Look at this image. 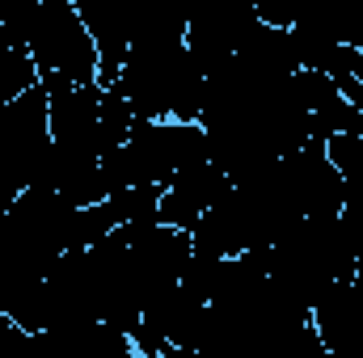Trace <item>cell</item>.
<instances>
[{"label":"cell","mask_w":363,"mask_h":358,"mask_svg":"<svg viewBox=\"0 0 363 358\" xmlns=\"http://www.w3.org/2000/svg\"><path fill=\"white\" fill-rule=\"evenodd\" d=\"M325 156L338 169V178L347 190H363V135H334L325 139Z\"/></svg>","instance_id":"cell-9"},{"label":"cell","mask_w":363,"mask_h":358,"mask_svg":"<svg viewBox=\"0 0 363 358\" xmlns=\"http://www.w3.org/2000/svg\"><path fill=\"white\" fill-rule=\"evenodd\" d=\"M0 25L26 42L47 93L97 85V47L72 0H30L0 13Z\"/></svg>","instance_id":"cell-1"},{"label":"cell","mask_w":363,"mask_h":358,"mask_svg":"<svg viewBox=\"0 0 363 358\" xmlns=\"http://www.w3.org/2000/svg\"><path fill=\"white\" fill-rule=\"evenodd\" d=\"M233 190V181L224 178L211 161L207 165H199V169H190V173H182L165 194H161V207H157V224H165V228H178V232H194V224L224 198Z\"/></svg>","instance_id":"cell-5"},{"label":"cell","mask_w":363,"mask_h":358,"mask_svg":"<svg viewBox=\"0 0 363 358\" xmlns=\"http://www.w3.org/2000/svg\"><path fill=\"white\" fill-rule=\"evenodd\" d=\"M351 135H363V110H359V118H355V127H351Z\"/></svg>","instance_id":"cell-10"},{"label":"cell","mask_w":363,"mask_h":358,"mask_svg":"<svg viewBox=\"0 0 363 358\" xmlns=\"http://www.w3.org/2000/svg\"><path fill=\"white\" fill-rule=\"evenodd\" d=\"M271 181L300 219H338L342 215L347 185L338 178V169L330 165L325 144H308V148L274 161Z\"/></svg>","instance_id":"cell-3"},{"label":"cell","mask_w":363,"mask_h":358,"mask_svg":"<svg viewBox=\"0 0 363 358\" xmlns=\"http://www.w3.org/2000/svg\"><path fill=\"white\" fill-rule=\"evenodd\" d=\"M77 8H81V21H85V30L93 34V47H97V85L114 89L144 13L123 8V4H77Z\"/></svg>","instance_id":"cell-4"},{"label":"cell","mask_w":363,"mask_h":358,"mask_svg":"<svg viewBox=\"0 0 363 358\" xmlns=\"http://www.w3.org/2000/svg\"><path fill=\"white\" fill-rule=\"evenodd\" d=\"M211 161L207 131L199 122H144L135 118L131 139L101 161L110 190H131V185H161L169 190L182 173L199 169Z\"/></svg>","instance_id":"cell-2"},{"label":"cell","mask_w":363,"mask_h":358,"mask_svg":"<svg viewBox=\"0 0 363 358\" xmlns=\"http://www.w3.org/2000/svg\"><path fill=\"white\" fill-rule=\"evenodd\" d=\"M34 85H38V72H34V59H30L26 42L13 38L0 25V110L9 101H17L21 93H30Z\"/></svg>","instance_id":"cell-7"},{"label":"cell","mask_w":363,"mask_h":358,"mask_svg":"<svg viewBox=\"0 0 363 358\" xmlns=\"http://www.w3.org/2000/svg\"><path fill=\"white\" fill-rule=\"evenodd\" d=\"M161 185H131V190H114L101 207L110 215L114 228H135V224H157V207H161Z\"/></svg>","instance_id":"cell-8"},{"label":"cell","mask_w":363,"mask_h":358,"mask_svg":"<svg viewBox=\"0 0 363 358\" xmlns=\"http://www.w3.org/2000/svg\"><path fill=\"white\" fill-rule=\"evenodd\" d=\"M291 93H296L300 110L308 114V131H313L317 144H325L334 135H347L355 127V118H359L351 110V101L338 93V85L330 76H321V72H296L291 76Z\"/></svg>","instance_id":"cell-6"}]
</instances>
